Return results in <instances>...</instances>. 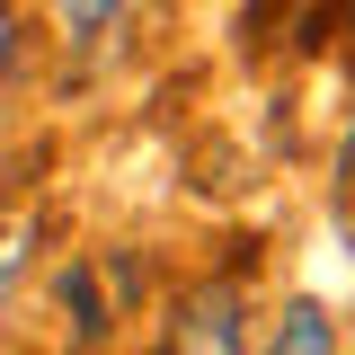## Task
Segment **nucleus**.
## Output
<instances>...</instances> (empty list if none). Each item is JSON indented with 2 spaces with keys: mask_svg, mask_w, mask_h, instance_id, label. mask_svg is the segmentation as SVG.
Returning a JSON list of instances; mask_svg holds the SVG:
<instances>
[{
  "mask_svg": "<svg viewBox=\"0 0 355 355\" xmlns=\"http://www.w3.org/2000/svg\"><path fill=\"white\" fill-rule=\"evenodd\" d=\"M160 355H249V293H240V275H205V284H187L178 311H169Z\"/></svg>",
  "mask_w": 355,
  "mask_h": 355,
  "instance_id": "nucleus-1",
  "label": "nucleus"
},
{
  "mask_svg": "<svg viewBox=\"0 0 355 355\" xmlns=\"http://www.w3.org/2000/svg\"><path fill=\"white\" fill-rule=\"evenodd\" d=\"M266 355H338V320H329V302L293 293V302L275 311V338H266Z\"/></svg>",
  "mask_w": 355,
  "mask_h": 355,
  "instance_id": "nucleus-2",
  "label": "nucleus"
},
{
  "mask_svg": "<svg viewBox=\"0 0 355 355\" xmlns=\"http://www.w3.org/2000/svg\"><path fill=\"white\" fill-rule=\"evenodd\" d=\"M125 9H133V0H53V18L71 27V44H98V36H116V27H125Z\"/></svg>",
  "mask_w": 355,
  "mask_h": 355,
  "instance_id": "nucleus-3",
  "label": "nucleus"
},
{
  "mask_svg": "<svg viewBox=\"0 0 355 355\" xmlns=\"http://www.w3.org/2000/svg\"><path fill=\"white\" fill-rule=\"evenodd\" d=\"M62 311H71V338H98V293H89V266H71V275H62Z\"/></svg>",
  "mask_w": 355,
  "mask_h": 355,
  "instance_id": "nucleus-4",
  "label": "nucleus"
},
{
  "mask_svg": "<svg viewBox=\"0 0 355 355\" xmlns=\"http://www.w3.org/2000/svg\"><path fill=\"white\" fill-rule=\"evenodd\" d=\"M18 266H27V222H0V293L18 284Z\"/></svg>",
  "mask_w": 355,
  "mask_h": 355,
  "instance_id": "nucleus-5",
  "label": "nucleus"
},
{
  "mask_svg": "<svg viewBox=\"0 0 355 355\" xmlns=\"http://www.w3.org/2000/svg\"><path fill=\"white\" fill-rule=\"evenodd\" d=\"M9 62H18V9L0 0V80H9Z\"/></svg>",
  "mask_w": 355,
  "mask_h": 355,
  "instance_id": "nucleus-6",
  "label": "nucleus"
},
{
  "mask_svg": "<svg viewBox=\"0 0 355 355\" xmlns=\"http://www.w3.org/2000/svg\"><path fill=\"white\" fill-rule=\"evenodd\" d=\"M338 196H355V125H347V142H338Z\"/></svg>",
  "mask_w": 355,
  "mask_h": 355,
  "instance_id": "nucleus-7",
  "label": "nucleus"
}]
</instances>
